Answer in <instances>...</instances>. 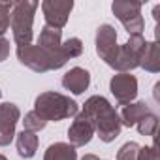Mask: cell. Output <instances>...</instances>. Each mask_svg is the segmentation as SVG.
<instances>
[{"label":"cell","mask_w":160,"mask_h":160,"mask_svg":"<svg viewBox=\"0 0 160 160\" xmlns=\"http://www.w3.org/2000/svg\"><path fill=\"white\" fill-rule=\"evenodd\" d=\"M136 160H160L158 151H156V143H152L149 147H139Z\"/></svg>","instance_id":"cell-22"},{"label":"cell","mask_w":160,"mask_h":160,"mask_svg":"<svg viewBox=\"0 0 160 160\" xmlns=\"http://www.w3.org/2000/svg\"><path fill=\"white\" fill-rule=\"evenodd\" d=\"M21 119V109L12 102L0 104V147H6L15 138V126Z\"/></svg>","instance_id":"cell-10"},{"label":"cell","mask_w":160,"mask_h":160,"mask_svg":"<svg viewBox=\"0 0 160 160\" xmlns=\"http://www.w3.org/2000/svg\"><path fill=\"white\" fill-rule=\"evenodd\" d=\"M38 6L40 4L34 2V0L13 2L12 13H10V27H12L13 42L17 43V47L32 43V27H34V15Z\"/></svg>","instance_id":"cell-4"},{"label":"cell","mask_w":160,"mask_h":160,"mask_svg":"<svg viewBox=\"0 0 160 160\" xmlns=\"http://www.w3.org/2000/svg\"><path fill=\"white\" fill-rule=\"evenodd\" d=\"M92 136H94V122H92V119L85 111H79L75 115V121L68 128L70 145H73V147H85V145L91 143Z\"/></svg>","instance_id":"cell-11"},{"label":"cell","mask_w":160,"mask_h":160,"mask_svg":"<svg viewBox=\"0 0 160 160\" xmlns=\"http://www.w3.org/2000/svg\"><path fill=\"white\" fill-rule=\"evenodd\" d=\"M38 143H40V139H38V136L34 132H28V130L19 132L17 134V141H15L17 154L21 158H32L36 154V151H38Z\"/></svg>","instance_id":"cell-15"},{"label":"cell","mask_w":160,"mask_h":160,"mask_svg":"<svg viewBox=\"0 0 160 160\" xmlns=\"http://www.w3.org/2000/svg\"><path fill=\"white\" fill-rule=\"evenodd\" d=\"M72 10H73L72 0H43L42 2L45 25L51 28H57V30H62L66 27Z\"/></svg>","instance_id":"cell-8"},{"label":"cell","mask_w":160,"mask_h":160,"mask_svg":"<svg viewBox=\"0 0 160 160\" xmlns=\"http://www.w3.org/2000/svg\"><path fill=\"white\" fill-rule=\"evenodd\" d=\"M139 68H143L145 72H151V73L160 72V45L156 40L145 43V49L139 57Z\"/></svg>","instance_id":"cell-14"},{"label":"cell","mask_w":160,"mask_h":160,"mask_svg":"<svg viewBox=\"0 0 160 160\" xmlns=\"http://www.w3.org/2000/svg\"><path fill=\"white\" fill-rule=\"evenodd\" d=\"M94 122V134H98V138L104 143H111L121 136L122 124L119 119V113L115 111V108L108 102V98L94 94L91 96L85 104L83 109Z\"/></svg>","instance_id":"cell-1"},{"label":"cell","mask_w":160,"mask_h":160,"mask_svg":"<svg viewBox=\"0 0 160 160\" xmlns=\"http://www.w3.org/2000/svg\"><path fill=\"white\" fill-rule=\"evenodd\" d=\"M89 85H91V73L81 66H75L62 75V87L72 94H83L89 89Z\"/></svg>","instance_id":"cell-12"},{"label":"cell","mask_w":160,"mask_h":160,"mask_svg":"<svg viewBox=\"0 0 160 160\" xmlns=\"http://www.w3.org/2000/svg\"><path fill=\"white\" fill-rule=\"evenodd\" d=\"M141 2H128V0H115L111 4V12L113 15L122 23L124 30L132 36V34H141L145 28V21L141 15Z\"/></svg>","instance_id":"cell-6"},{"label":"cell","mask_w":160,"mask_h":160,"mask_svg":"<svg viewBox=\"0 0 160 160\" xmlns=\"http://www.w3.org/2000/svg\"><path fill=\"white\" fill-rule=\"evenodd\" d=\"M138 151H139V145L136 141H128V143H124L119 149L117 160H136L138 158Z\"/></svg>","instance_id":"cell-20"},{"label":"cell","mask_w":160,"mask_h":160,"mask_svg":"<svg viewBox=\"0 0 160 160\" xmlns=\"http://www.w3.org/2000/svg\"><path fill=\"white\" fill-rule=\"evenodd\" d=\"M38 45L42 47H47V49H58L62 45V40H60V30L57 28H51V27H43L42 32H40V38H38Z\"/></svg>","instance_id":"cell-17"},{"label":"cell","mask_w":160,"mask_h":160,"mask_svg":"<svg viewBox=\"0 0 160 160\" xmlns=\"http://www.w3.org/2000/svg\"><path fill=\"white\" fill-rule=\"evenodd\" d=\"M13 2H0V36H4L10 28V13H12Z\"/></svg>","instance_id":"cell-21"},{"label":"cell","mask_w":160,"mask_h":160,"mask_svg":"<svg viewBox=\"0 0 160 160\" xmlns=\"http://www.w3.org/2000/svg\"><path fill=\"white\" fill-rule=\"evenodd\" d=\"M43 160H77V151L66 141H57L47 147Z\"/></svg>","instance_id":"cell-16"},{"label":"cell","mask_w":160,"mask_h":160,"mask_svg":"<svg viewBox=\"0 0 160 160\" xmlns=\"http://www.w3.org/2000/svg\"><path fill=\"white\" fill-rule=\"evenodd\" d=\"M136 126H138V132H139L141 136H152V138H154V134H156V130H158V117L151 111V113H147L143 119H139V122H138Z\"/></svg>","instance_id":"cell-18"},{"label":"cell","mask_w":160,"mask_h":160,"mask_svg":"<svg viewBox=\"0 0 160 160\" xmlns=\"http://www.w3.org/2000/svg\"><path fill=\"white\" fill-rule=\"evenodd\" d=\"M23 124H25V128H23V130H28V132H34V134H36V132L43 130L47 122H45V121H43V119L34 111V109H32V111H28V113L25 115Z\"/></svg>","instance_id":"cell-19"},{"label":"cell","mask_w":160,"mask_h":160,"mask_svg":"<svg viewBox=\"0 0 160 160\" xmlns=\"http://www.w3.org/2000/svg\"><path fill=\"white\" fill-rule=\"evenodd\" d=\"M10 57V40L0 36V62H4Z\"/></svg>","instance_id":"cell-23"},{"label":"cell","mask_w":160,"mask_h":160,"mask_svg":"<svg viewBox=\"0 0 160 160\" xmlns=\"http://www.w3.org/2000/svg\"><path fill=\"white\" fill-rule=\"evenodd\" d=\"M34 111L45 121H64L70 117H75L79 113V106L73 98L62 94V92H55V91H47L36 96L34 100Z\"/></svg>","instance_id":"cell-3"},{"label":"cell","mask_w":160,"mask_h":160,"mask_svg":"<svg viewBox=\"0 0 160 160\" xmlns=\"http://www.w3.org/2000/svg\"><path fill=\"white\" fill-rule=\"evenodd\" d=\"M0 160H8V158H6V156H4L2 152H0Z\"/></svg>","instance_id":"cell-24"},{"label":"cell","mask_w":160,"mask_h":160,"mask_svg":"<svg viewBox=\"0 0 160 160\" xmlns=\"http://www.w3.org/2000/svg\"><path fill=\"white\" fill-rule=\"evenodd\" d=\"M0 96H2V91H0Z\"/></svg>","instance_id":"cell-25"},{"label":"cell","mask_w":160,"mask_h":160,"mask_svg":"<svg viewBox=\"0 0 160 160\" xmlns=\"http://www.w3.org/2000/svg\"><path fill=\"white\" fill-rule=\"evenodd\" d=\"M145 38L143 34H132L126 43L119 45V53L115 57V62H113V70L117 73H130L132 70L139 68V57L145 49Z\"/></svg>","instance_id":"cell-5"},{"label":"cell","mask_w":160,"mask_h":160,"mask_svg":"<svg viewBox=\"0 0 160 160\" xmlns=\"http://www.w3.org/2000/svg\"><path fill=\"white\" fill-rule=\"evenodd\" d=\"M109 91L119 106H126L138 96V79L132 73H117L109 81Z\"/></svg>","instance_id":"cell-9"},{"label":"cell","mask_w":160,"mask_h":160,"mask_svg":"<svg viewBox=\"0 0 160 160\" xmlns=\"http://www.w3.org/2000/svg\"><path fill=\"white\" fill-rule=\"evenodd\" d=\"M147 113H151V108H149L145 102L138 100V102H130V104L122 106V109H121V113H119V119H121V124H122V126L132 128V126H136V124L139 122V119H143Z\"/></svg>","instance_id":"cell-13"},{"label":"cell","mask_w":160,"mask_h":160,"mask_svg":"<svg viewBox=\"0 0 160 160\" xmlns=\"http://www.w3.org/2000/svg\"><path fill=\"white\" fill-rule=\"evenodd\" d=\"M94 43H96V55H98L108 66H113L115 57H117V53H119L117 30H115V27L109 25V23L100 25V27L96 28Z\"/></svg>","instance_id":"cell-7"},{"label":"cell","mask_w":160,"mask_h":160,"mask_svg":"<svg viewBox=\"0 0 160 160\" xmlns=\"http://www.w3.org/2000/svg\"><path fill=\"white\" fill-rule=\"evenodd\" d=\"M17 58L23 66H27L28 70L36 72V73H45V72H53V70H60L68 60V53L64 47V42L58 49H47L42 45H21L17 47Z\"/></svg>","instance_id":"cell-2"}]
</instances>
